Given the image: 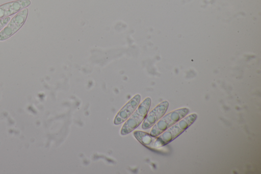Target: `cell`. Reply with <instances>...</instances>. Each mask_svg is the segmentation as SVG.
Segmentation results:
<instances>
[{
  "mask_svg": "<svg viewBox=\"0 0 261 174\" xmlns=\"http://www.w3.org/2000/svg\"><path fill=\"white\" fill-rule=\"evenodd\" d=\"M196 118L197 115L193 113L184 117V118H182L170 127L159 136L156 137L155 148L161 147L171 142L190 126Z\"/></svg>",
  "mask_w": 261,
  "mask_h": 174,
  "instance_id": "6da1fadb",
  "label": "cell"
},
{
  "mask_svg": "<svg viewBox=\"0 0 261 174\" xmlns=\"http://www.w3.org/2000/svg\"><path fill=\"white\" fill-rule=\"evenodd\" d=\"M150 97H146L125 121L121 129V134L125 135L136 129L145 119L151 105Z\"/></svg>",
  "mask_w": 261,
  "mask_h": 174,
  "instance_id": "7a4b0ae2",
  "label": "cell"
},
{
  "mask_svg": "<svg viewBox=\"0 0 261 174\" xmlns=\"http://www.w3.org/2000/svg\"><path fill=\"white\" fill-rule=\"evenodd\" d=\"M187 108H180L162 117L152 127L150 134L157 137L171 126L181 119L189 113Z\"/></svg>",
  "mask_w": 261,
  "mask_h": 174,
  "instance_id": "3957f363",
  "label": "cell"
},
{
  "mask_svg": "<svg viewBox=\"0 0 261 174\" xmlns=\"http://www.w3.org/2000/svg\"><path fill=\"white\" fill-rule=\"evenodd\" d=\"M29 10L24 8L18 12L0 31V41H4L16 33L23 25Z\"/></svg>",
  "mask_w": 261,
  "mask_h": 174,
  "instance_id": "277c9868",
  "label": "cell"
},
{
  "mask_svg": "<svg viewBox=\"0 0 261 174\" xmlns=\"http://www.w3.org/2000/svg\"><path fill=\"white\" fill-rule=\"evenodd\" d=\"M140 101L141 95L138 94L132 98L117 113L114 123L118 125L125 121L137 109Z\"/></svg>",
  "mask_w": 261,
  "mask_h": 174,
  "instance_id": "5b68a950",
  "label": "cell"
},
{
  "mask_svg": "<svg viewBox=\"0 0 261 174\" xmlns=\"http://www.w3.org/2000/svg\"><path fill=\"white\" fill-rule=\"evenodd\" d=\"M169 106L168 101H163L147 114L142 124V128L148 129L152 127L166 112Z\"/></svg>",
  "mask_w": 261,
  "mask_h": 174,
  "instance_id": "8992f818",
  "label": "cell"
},
{
  "mask_svg": "<svg viewBox=\"0 0 261 174\" xmlns=\"http://www.w3.org/2000/svg\"><path fill=\"white\" fill-rule=\"evenodd\" d=\"M31 3L30 0H16L0 5V19L18 13Z\"/></svg>",
  "mask_w": 261,
  "mask_h": 174,
  "instance_id": "52a82bcc",
  "label": "cell"
},
{
  "mask_svg": "<svg viewBox=\"0 0 261 174\" xmlns=\"http://www.w3.org/2000/svg\"><path fill=\"white\" fill-rule=\"evenodd\" d=\"M134 136L143 145L147 147L155 148L156 137L140 131H135Z\"/></svg>",
  "mask_w": 261,
  "mask_h": 174,
  "instance_id": "ba28073f",
  "label": "cell"
},
{
  "mask_svg": "<svg viewBox=\"0 0 261 174\" xmlns=\"http://www.w3.org/2000/svg\"><path fill=\"white\" fill-rule=\"evenodd\" d=\"M10 20L9 16L0 19V31L5 27Z\"/></svg>",
  "mask_w": 261,
  "mask_h": 174,
  "instance_id": "9c48e42d",
  "label": "cell"
}]
</instances>
